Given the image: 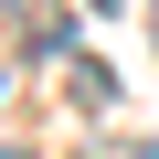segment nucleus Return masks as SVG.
Wrapping results in <instances>:
<instances>
[{"label": "nucleus", "mask_w": 159, "mask_h": 159, "mask_svg": "<svg viewBox=\"0 0 159 159\" xmlns=\"http://www.w3.org/2000/svg\"><path fill=\"white\" fill-rule=\"evenodd\" d=\"M64 96H74V106H117V74H106V64H64Z\"/></svg>", "instance_id": "1"}, {"label": "nucleus", "mask_w": 159, "mask_h": 159, "mask_svg": "<svg viewBox=\"0 0 159 159\" xmlns=\"http://www.w3.org/2000/svg\"><path fill=\"white\" fill-rule=\"evenodd\" d=\"M0 85H11V64H0Z\"/></svg>", "instance_id": "2"}, {"label": "nucleus", "mask_w": 159, "mask_h": 159, "mask_svg": "<svg viewBox=\"0 0 159 159\" xmlns=\"http://www.w3.org/2000/svg\"><path fill=\"white\" fill-rule=\"evenodd\" d=\"M21 11H43V0H21Z\"/></svg>", "instance_id": "3"}]
</instances>
